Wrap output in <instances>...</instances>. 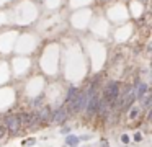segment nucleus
Wrapping results in <instances>:
<instances>
[{
  "mask_svg": "<svg viewBox=\"0 0 152 147\" xmlns=\"http://www.w3.org/2000/svg\"><path fill=\"white\" fill-rule=\"evenodd\" d=\"M36 114H38V119H39L41 126H46L48 123L51 121V114H53V108L49 105H41L39 108H36Z\"/></svg>",
  "mask_w": 152,
  "mask_h": 147,
  "instance_id": "obj_5",
  "label": "nucleus"
},
{
  "mask_svg": "<svg viewBox=\"0 0 152 147\" xmlns=\"http://www.w3.org/2000/svg\"><path fill=\"white\" fill-rule=\"evenodd\" d=\"M102 147H110V144H108V142H106V140H105V139H103V140H102Z\"/></svg>",
  "mask_w": 152,
  "mask_h": 147,
  "instance_id": "obj_16",
  "label": "nucleus"
},
{
  "mask_svg": "<svg viewBox=\"0 0 152 147\" xmlns=\"http://www.w3.org/2000/svg\"><path fill=\"white\" fill-rule=\"evenodd\" d=\"M142 139H144V134H142L141 131H136L134 136H132V140H134V142H142Z\"/></svg>",
  "mask_w": 152,
  "mask_h": 147,
  "instance_id": "obj_11",
  "label": "nucleus"
},
{
  "mask_svg": "<svg viewBox=\"0 0 152 147\" xmlns=\"http://www.w3.org/2000/svg\"><path fill=\"white\" fill-rule=\"evenodd\" d=\"M119 91H121V85L119 82L116 80H108L105 85H103V90H102V100L106 101V103L113 105L116 108V103H118V98H119Z\"/></svg>",
  "mask_w": 152,
  "mask_h": 147,
  "instance_id": "obj_1",
  "label": "nucleus"
},
{
  "mask_svg": "<svg viewBox=\"0 0 152 147\" xmlns=\"http://www.w3.org/2000/svg\"><path fill=\"white\" fill-rule=\"evenodd\" d=\"M69 118H70L69 116V111H67V108L62 105V106L53 110V114H51V121H49V123L51 124H56V126H62Z\"/></svg>",
  "mask_w": 152,
  "mask_h": 147,
  "instance_id": "obj_3",
  "label": "nucleus"
},
{
  "mask_svg": "<svg viewBox=\"0 0 152 147\" xmlns=\"http://www.w3.org/2000/svg\"><path fill=\"white\" fill-rule=\"evenodd\" d=\"M61 134H62V136H67V134H70V127H69V126L61 127Z\"/></svg>",
  "mask_w": 152,
  "mask_h": 147,
  "instance_id": "obj_13",
  "label": "nucleus"
},
{
  "mask_svg": "<svg viewBox=\"0 0 152 147\" xmlns=\"http://www.w3.org/2000/svg\"><path fill=\"white\" fill-rule=\"evenodd\" d=\"M132 91H134V98L136 101H139L145 93H149V83L145 80H141V78H136L134 83H132Z\"/></svg>",
  "mask_w": 152,
  "mask_h": 147,
  "instance_id": "obj_4",
  "label": "nucleus"
},
{
  "mask_svg": "<svg viewBox=\"0 0 152 147\" xmlns=\"http://www.w3.org/2000/svg\"><path fill=\"white\" fill-rule=\"evenodd\" d=\"M5 134H7V131H5V127L2 126V124H0V139H4Z\"/></svg>",
  "mask_w": 152,
  "mask_h": 147,
  "instance_id": "obj_14",
  "label": "nucleus"
},
{
  "mask_svg": "<svg viewBox=\"0 0 152 147\" xmlns=\"http://www.w3.org/2000/svg\"><path fill=\"white\" fill-rule=\"evenodd\" d=\"M79 93V88L74 87V85H70L69 88H67V95H66V105L69 103V101H72L74 98H75V95Z\"/></svg>",
  "mask_w": 152,
  "mask_h": 147,
  "instance_id": "obj_8",
  "label": "nucleus"
},
{
  "mask_svg": "<svg viewBox=\"0 0 152 147\" xmlns=\"http://www.w3.org/2000/svg\"><path fill=\"white\" fill-rule=\"evenodd\" d=\"M41 103H43V97H38V98H33V100L30 101V106H31V110H36V108H39L41 106Z\"/></svg>",
  "mask_w": 152,
  "mask_h": 147,
  "instance_id": "obj_9",
  "label": "nucleus"
},
{
  "mask_svg": "<svg viewBox=\"0 0 152 147\" xmlns=\"http://www.w3.org/2000/svg\"><path fill=\"white\" fill-rule=\"evenodd\" d=\"M126 113H128V119H129V121H136L139 116H141L142 110H141V106H139L137 103H134V105H132V106L129 108L128 111H126Z\"/></svg>",
  "mask_w": 152,
  "mask_h": 147,
  "instance_id": "obj_6",
  "label": "nucleus"
},
{
  "mask_svg": "<svg viewBox=\"0 0 152 147\" xmlns=\"http://www.w3.org/2000/svg\"><path fill=\"white\" fill-rule=\"evenodd\" d=\"M80 140H90L92 139V136H88V134H85V136H79Z\"/></svg>",
  "mask_w": 152,
  "mask_h": 147,
  "instance_id": "obj_15",
  "label": "nucleus"
},
{
  "mask_svg": "<svg viewBox=\"0 0 152 147\" xmlns=\"http://www.w3.org/2000/svg\"><path fill=\"white\" fill-rule=\"evenodd\" d=\"M79 144H80L79 136H75V134H67L66 136V146L67 147H77Z\"/></svg>",
  "mask_w": 152,
  "mask_h": 147,
  "instance_id": "obj_7",
  "label": "nucleus"
},
{
  "mask_svg": "<svg viewBox=\"0 0 152 147\" xmlns=\"http://www.w3.org/2000/svg\"><path fill=\"white\" fill-rule=\"evenodd\" d=\"M34 142H36V139H34V136H33V137H28V139L21 140V146H23V147H30V146H34Z\"/></svg>",
  "mask_w": 152,
  "mask_h": 147,
  "instance_id": "obj_10",
  "label": "nucleus"
},
{
  "mask_svg": "<svg viewBox=\"0 0 152 147\" xmlns=\"http://www.w3.org/2000/svg\"><path fill=\"white\" fill-rule=\"evenodd\" d=\"M2 126L5 127V131L10 134H20V131L23 129L20 119H18L17 113H7L2 118Z\"/></svg>",
  "mask_w": 152,
  "mask_h": 147,
  "instance_id": "obj_2",
  "label": "nucleus"
},
{
  "mask_svg": "<svg viewBox=\"0 0 152 147\" xmlns=\"http://www.w3.org/2000/svg\"><path fill=\"white\" fill-rule=\"evenodd\" d=\"M119 140H121L123 144H129V140H131V137H129L128 134H121V137H119Z\"/></svg>",
  "mask_w": 152,
  "mask_h": 147,
  "instance_id": "obj_12",
  "label": "nucleus"
}]
</instances>
